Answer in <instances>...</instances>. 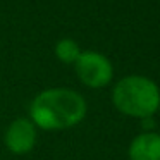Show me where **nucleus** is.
Masks as SVG:
<instances>
[{"label": "nucleus", "instance_id": "nucleus-6", "mask_svg": "<svg viewBox=\"0 0 160 160\" xmlns=\"http://www.w3.org/2000/svg\"><path fill=\"white\" fill-rule=\"evenodd\" d=\"M81 47L76 40L72 38H60L57 40L55 47H53V55L59 62L67 64V66H74L78 57L81 55Z\"/></svg>", "mask_w": 160, "mask_h": 160}, {"label": "nucleus", "instance_id": "nucleus-5", "mask_svg": "<svg viewBox=\"0 0 160 160\" xmlns=\"http://www.w3.org/2000/svg\"><path fill=\"white\" fill-rule=\"evenodd\" d=\"M129 160H160V134L145 131L132 138L128 148Z\"/></svg>", "mask_w": 160, "mask_h": 160}, {"label": "nucleus", "instance_id": "nucleus-3", "mask_svg": "<svg viewBox=\"0 0 160 160\" xmlns=\"http://www.w3.org/2000/svg\"><path fill=\"white\" fill-rule=\"evenodd\" d=\"M74 71L78 79L93 90L105 88L114 78V66L108 57L95 50H83L74 62Z\"/></svg>", "mask_w": 160, "mask_h": 160}, {"label": "nucleus", "instance_id": "nucleus-7", "mask_svg": "<svg viewBox=\"0 0 160 160\" xmlns=\"http://www.w3.org/2000/svg\"><path fill=\"white\" fill-rule=\"evenodd\" d=\"M158 112H160V105H158Z\"/></svg>", "mask_w": 160, "mask_h": 160}, {"label": "nucleus", "instance_id": "nucleus-2", "mask_svg": "<svg viewBox=\"0 0 160 160\" xmlns=\"http://www.w3.org/2000/svg\"><path fill=\"white\" fill-rule=\"evenodd\" d=\"M112 103L128 117L146 119L158 112L160 90L150 78L129 74L115 83L112 90Z\"/></svg>", "mask_w": 160, "mask_h": 160}, {"label": "nucleus", "instance_id": "nucleus-4", "mask_svg": "<svg viewBox=\"0 0 160 160\" xmlns=\"http://www.w3.org/2000/svg\"><path fill=\"white\" fill-rule=\"evenodd\" d=\"M36 143H38V128L29 117L14 119L4 132V145L12 155H26L33 152Z\"/></svg>", "mask_w": 160, "mask_h": 160}, {"label": "nucleus", "instance_id": "nucleus-1", "mask_svg": "<svg viewBox=\"0 0 160 160\" xmlns=\"http://www.w3.org/2000/svg\"><path fill=\"white\" fill-rule=\"evenodd\" d=\"M88 114V103L72 88L55 86L42 90L29 103L28 117L42 131H64L81 124Z\"/></svg>", "mask_w": 160, "mask_h": 160}]
</instances>
